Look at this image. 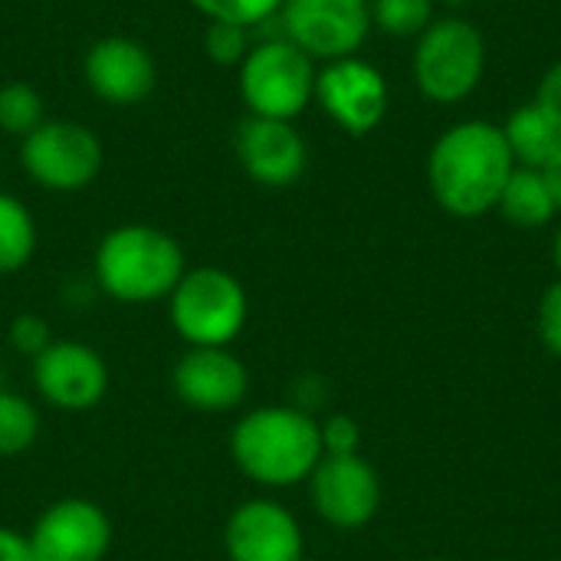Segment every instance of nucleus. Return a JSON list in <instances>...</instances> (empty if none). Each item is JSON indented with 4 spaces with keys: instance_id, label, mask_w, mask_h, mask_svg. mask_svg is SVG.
<instances>
[{
    "instance_id": "obj_1",
    "label": "nucleus",
    "mask_w": 561,
    "mask_h": 561,
    "mask_svg": "<svg viewBox=\"0 0 561 561\" xmlns=\"http://www.w3.org/2000/svg\"><path fill=\"white\" fill-rule=\"evenodd\" d=\"M516 161L503 128L486 118H463L437 135L427 151V187L437 207L460 220L496 210Z\"/></svg>"
},
{
    "instance_id": "obj_2",
    "label": "nucleus",
    "mask_w": 561,
    "mask_h": 561,
    "mask_svg": "<svg viewBox=\"0 0 561 561\" xmlns=\"http://www.w3.org/2000/svg\"><path fill=\"white\" fill-rule=\"evenodd\" d=\"M230 457L263 490L299 486L325 457L319 421L293 404L253 408L230 431Z\"/></svg>"
},
{
    "instance_id": "obj_3",
    "label": "nucleus",
    "mask_w": 561,
    "mask_h": 561,
    "mask_svg": "<svg viewBox=\"0 0 561 561\" xmlns=\"http://www.w3.org/2000/svg\"><path fill=\"white\" fill-rule=\"evenodd\" d=\"M184 273V247L151 224H122L108 230L92 256L95 289L122 306H151L168 299Z\"/></svg>"
},
{
    "instance_id": "obj_4",
    "label": "nucleus",
    "mask_w": 561,
    "mask_h": 561,
    "mask_svg": "<svg viewBox=\"0 0 561 561\" xmlns=\"http://www.w3.org/2000/svg\"><path fill=\"white\" fill-rule=\"evenodd\" d=\"M171 329L187 348H230L250 319L243 283L220 266L187 270L168 296Z\"/></svg>"
},
{
    "instance_id": "obj_5",
    "label": "nucleus",
    "mask_w": 561,
    "mask_h": 561,
    "mask_svg": "<svg viewBox=\"0 0 561 561\" xmlns=\"http://www.w3.org/2000/svg\"><path fill=\"white\" fill-rule=\"evenodd\" d=\"M486 59V36L477 23L463 16H437L414 39V85L434 105H457L480 89Z\"/></svg>"
},
{
    "instance_id": "obj_6",
    "label": "nucleus",
    "mask_w": 561,
    "mask_h": 561,
    "mask_svg": "<svg viewBox=\"0 0 561 561\" xmlns=\"http://www.w3.org/2000/svg\"><path fill=\"white\" fill-rule=\"evenodd\" d=\"M316 59L286 36L250 46L240 62V95L250 115L296 122L316 99Z\"/></svg>"
},
{
    "instance_id": "obj_7",
    "label": "nucleus",
    "mask_w": 561,
    "mask_h": 561,
    "mask_svg": "<svg viewBox=\"0 0 561 561\" xmlns=\"http://www.w3.org/2000/svg\"><path fill=\"white\" fill-rule=\"evenodd\" d=\"M20 164L36 187L53 194H76L102 174L105 148L89 125L46 118L26 138H20Z\"/></svg>"
},
{
    "instance_id": "obj_8",
    "label": "nucleus",
    "mask_w": 561,
    "mask_h": 561,
    "mask_svg": "<svg viewBox=\"0 0 561 561\" xmlns=\"http://www.w3.org/2000/svg\"><path fill=\"white\" fill-rule=\"evenodd\" d=\"M319 108L352 138H365L375 128H381L388 105H391V89L385 72L362 59V56H345L332 59L316 72V99Z\"/></svg>"
},
{
    "instance_id": "obj_9",
    "label": "nucleus",
    "mask_w": 561,
    "mask_h": 561,
    "mask_svg": "<svg viewBox=\"0 0 561 561\" xmlns=\"http://www.w3.org/2000/svg\"><path fill=\"white\" fill-rule=\"evenodd\" d=\"M283 36L316 62L358 56L371 33L368 0H286Z\"/></svg>"
},
{
    "instance_id": "obj_10",
    "label": "nucleus",
    "mask_w": 561,
    "mask_h": 561,
    "mask_svg": "<svg viewBox=\"0 0 561 561\" xmlns=\"http://www.w3.org/2000/svg\"><path fill=\"white\" fill-rule=\"evenodd\" d=\"M33 385L36 394L66 414L95 411L112 385L105 358L76 339H56L39 358H33Z\"/></svg>"
},
{
    "instance_id": "obj_11",
    "label": "nucleus",
    "mask_w": 561,
    "mask_h": 561,
    "mask_svg": "<svg viewBox=\"0 0 561 561\" xmlns=\"http://www.w3.org/2000/svg\"><path fill=\"white\" fill-rule=\"evenodd\" d=\"M306 483H309L312 510L332 529L342 533L362 529L381 510V477L358 454L322 457Z\"/></svg>"
},
{
    "instance_id": "obj_12",
    "label": "nucleus",
    "mask_w": 561,
    "mask_h": 561,
    "mask_svg": "<svg viewBox=\"0 0 561 561\" xmlns=\"http://www.w3.org/2000/svg\"><path fill=\"white\" fill-rule=\"evenodd\" d=\"M26 539L39 561H105L112 549V519L99 503L66 496L36 516Z\"/></svg>"
},
{
    "instance_id": "obj_13",
    "label": "nucleus",
    "mask_w": 561,
    "mask_h": 561,
    "mask_svg": "<svg viewBox=\"0 0 561 561\" xmlns=\"http://www.w3.org/2000/svg\"><path fill=\"white\" fill-rule=\"evenodd\" d=\"M224 552L227 561H302L306 536L279 500L253 496L227 516Z\"/></svg>"
},
{
    "instance_id": "obj_14",
    "label": "nucleus",
    "mask_w": 561,
    "mask_h": 561,
    "mask_svg": "<svg viewBox=\"0 0 561 561\" xmlns=\"http://www.w3.org/2000/svg\"><path fill=\"white\" fill-rule=\"evenodd\" d=\"M233 151L240 168L260 187H293L309 168V145L293 122L247 115L233 135Z\"/></svg>"
},
{
    "instance_id": "obj_15",
    "label": "nucleus",
    "mask_w": 561,
    "mask_h": 561,
    "mask_svg": "<svg viewBox=\"0 0 561 561\" xmlns=\"http://www.w3.org/2000/svg\"><path fill=\"white\" fill-rule=\"evenodd\" d=\"M171 388L197 414H230L247 401L250 371L230 348H187L171 368Z\"/></svg>"
},
{
    "instance_id": "obj_16",
    "label": "nucleus",
    "mask_w": 561,
    "mask_h": 561,
    "mask_svg": "<svg viewBox=\"0 0 561 561\" xmlns=\"http://www.w3.org/2000/svg\"><path fill=\"white\" fill-rule=\"evenodd\" d=\"M82 76L92 95L112 108L145 102L158 85V66L145 43L131 36H102L82 59Z\"/></svg>"
},
{
    "instance_id": "obj_17",
    "label": "nucleus",
    "mask_w": 561,
    "mask_h": 561,
    "mask_svg": "<svg viewBox=\"0 0 561 561\" xmlns=\"http://www.w3.org/2000/svg\"><path fill=\"white\" fill-rule=\"evenodd\" d=\"M500 128L519 168H546L561 145V122L539 99L513 108Z\"/></svg>"
},
{
    "instance_id": "obj_18",
    "label": "nucleus",
    "mask_w": 561,
    "mask_h": 561,
    "mask_svg": "<svg viewBox=\"0 0 561 561\" xmlns=\"http://www.w3.org/2000/svg\"><path fill=\"white\" fill-rule=\"evenodd\" d=\"M496 210L503 214V220H510L519 230H539L552 224L556 214H561L542 168H519V164L513 168Z\"/></svg>"
},
{
    "instance_id": "obj_19",
    "label": "nucleus",
    "mask_w": 561,
    "mask_h": 561,
    "mask_svg": "<svg viewBox=\"0 0 561 561\" xmlns=\"http://www.w3.org/2000/svg\"><path fill=\"white\" fill-rule=\"evenodd\" d=\"M36 253V220L30 207L0 191V276L20 273Z\"/></svg>"
},
{
    "instance_id": "obj_20",
    "label": "nucleus",
    "mask_w": 561,
    "mask_h": 561,
    "mask_svg": "<svg viewBox=\"0 0 561 561\" xmlns=\"http://www.w3.org/2000/svg\"><path fill=\"white\" fill-rule=\"evenodd\" d=\"M39 437V411L30 398L3 388L0 391V457L26 454Z\"/></svg>"
},
{
    "instance_id": "obj_21",
    "label": "nucleus",
    "mask_w": 561,
    "mask_h": 561,
    "mask_svg": "<svg viewBox=\"0 0 561 561\" xmlns=\"http://www.w3.org/2000/svg\"><path fill=\"white\" fill-rule=\"evenodd\" d=\"M368 7L371 26L394 39H417L437 20L434 0H368Z\"/></svg>"
},
{
    "instance_id": "obj_22",
    "label": "nucleus",
    "mask_w": 561,
    "mask_h": 561,
    "mask_svg": "<svg viewBox=\"0 0 561 561\" xmlns=\"http://www.w3.org/2000/svg\"><path fill=\"white\" fill-rule=\"evenodd\" d=\"M46 122L43 115V95L26 82H7L0 85V128L7 135L26 138L33 128Z\"/></svg>"
},
{
    "instance_id": "obj_23",
    "label": "nucleus",
    "mask_w": 561,
    "mask_h": 561,
    "mask_svg": "<svg viewBox=\"0 0 561 561\" xmlns=\"http://www.w3.org/2000/svg\"><path fill=\"white\" fill-rule=\"evenodd\" d=\"M194 10H201L207 20H227L240 26H256L273 16H279L286 0H187Z\"/></svg>"
},
{
    "instance_id": "obj_24",
    "label": "nucleus",
    "mask_w": 561,
    "mask_h": 561,
    "mask_svg": "<svg viewBox=\"0 0 561 561\" xmlns=\"http://www.w3.org/2000/svg\"><path fill=\"white\" fill-rule=\"evenodd\" d=\"M250 26L227 23V20H210L204 30V53L217 66H240L243 56L250 53Z\"/></svg>"
},
{
    "instance_id": "obj_25",
    "label": "nucleus",
    "mask_w": 561,
    "mask_h": 561,
    "mask_svg": "<svg viewBox=\"0 0 561 561\" xmlns=\"http://www.w3.org/2000/svg\"><path fill=\"white\" fill-rule=\"evenodd\" d=\"M7 339H10V348H13L16 355L30 358V362L39 358V355L56 342L49 322H46L43 316H36V312H20V316L10 322Z\"/></svg>"
},
{
    "instance_id": "obj_26",
    "label": "nucleus",
    "mask_w": 561,
    "mask_h": 561,
    "mask_svg": "<svg viewBox=\"0 0 561 561\" xmlns=\"http://www.w3.org/2000/svg\"><path fill=\"white\" fill-rule=\"evenodd\" d=\"M319 431H322L325 457H348V454H358L362 447V427L348 414H332L329 421L319 424Z\"/></svg>"
},
{
    "instance_id": "obj_27",
    "label": "nucleus",
    "mask_w": 561,
    "mask_h": 561,
    "mask_svg": "<svg viewBox=\"0 0 561 561\" xmlns=\"http://www.w3.org/2000/svg\"><path fill=\"white\" fill-rule=\"evenodd\" d=\"M536 325H539L542 345H546L556 358H561V276L542 293L539 312H536Z\"/></svg>"
},
{
    "instance_id": "obj_28",
    "label": "nucleus",
    "mask_w": 561,
    "mask_h": 561,
    "mask_svg": "<svg viewBox=\"0 0 561 561\" xmlns=\"http://www.w3.org/2000/svg\"><path fill=\"white\" fill-rule=\"evenodd\" d=\"M325 394H329V391H325V381H322L319 375H299V378L293 381V388H289V398H293L289 404L316 417V411L325 404Z\"/></svg>"
},
{
    "instance_id": "obj_29",
    "label": "nucleus",
    "mask_w": 561,
    "mask_h": 561,
    "mask_svg": "<svg viewBox=\"0 0 561 561\" xmlns=\"http://www.w3.org/2000/svg\"><path fill=\"white\" fill-rule=\"evenodd\" d=\"M0 561H39L26 533L20 529H10V526H0Z\"/></svg>"
},
{
    "instance_id": "obj_30",
    "label": "nucleus",
    "mask_w": 561,
    "mask_h": 561,
    "mask_svg": "<svg viewBox=\"0 0 561 561\" xmlns=\"http://www.w3.org/2000/svg\"><path fill=\"white\" fill-rule=\"evenodd\" d=\"M536 99H539V102H542V105L561 122V59L559 62H552V66L546 69V76L539 79Z\"/></svg>"
},
{
    "instance_id": "obj_31",
    "label": "nucleus",
    "mask_w": 561,
    "mask_h": 561,
    "mask_svg": "<svg viewBox=\"0 0 561 561\" xmlns=\"http://www.w3.org/2000/svg\"><path fill=\"white\" fill-rule=\"evenodd\" d=\"M542 174H546V181H549V187H552V194H556V201H559V210H561V145H559V151L549 158V164L542 168Z\"/></svg>"
},
{
    "instance_id": "obj_32",
    "label": "nucleus",
    "mask_w": 561,
    "mask_h": 561,
    "mask_svg": "<svg viewBox=\"0 0 561 561\" xmlns=\"http://www.w3.org/2000/svg\"><path fill=\"white\" fill-rule=\"evenodd\" d=\"M552 263H556V270H559L561 276V224L556 227V233H552Z\"/></svg>"
},
{
    "instance_id": "obj_33",
    "label": "nucleus",
    "mask_w": 561,
    "mask_h": 561,
    "mask_svg": "<svg viewBox=\"0 0 561 561\" xmlns=\"http://www.w3.org/2000/svg\"><path fill=\"white\" fill-rule=\"evenodd\" d=\"M3 388H7V385H3V371H0V391H3Z\"/></svg>"
},
{
    "instance_id": "obj_34",
    "label": "nucleus",
    "mask_w": 561,
    "mask_h": 561,
    "mask_svg": "<svg viewBox=\"0 0 561 561\" xmlns=\"http://www.w3.org/2000/svg\"><path fill=\"white\" fill-rule=\"evenodd\" d=\"M424 561H444V559H424Z\"/></svg>"
}]
</instances>
